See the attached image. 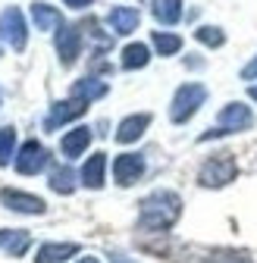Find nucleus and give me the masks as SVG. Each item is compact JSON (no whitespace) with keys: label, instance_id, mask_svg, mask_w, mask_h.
<instances>
[{"label":"nucleus","instance_id":"obj_1","mask_svg":"<svg viewBox=\"0 0 257 263\" xmlns=\"http://www.w3.org/2000/svg\"><path fill=\"white\" fill-rule=\"evenodd\" d=\"M138 207H141L138 222H141V229H148V232H167L182 213V201H179L176 191H154Z\"/></svg>","mask_w":257,"mask_h":263},{"label":"nucleus","instance_id":"obj_2","mask_svg":"<svg viewBox=\"0 0 257 263\" xmlns=\"http://www.w3.org/2000/svg\"><path fill=\"white\" fill-rule=\"evenodd\" d=\"M235 176H238V163H235V157H232V154H213V157L204 163V166H201L198 182H201L204 188H223V185L235 182Z\"/></svg>","mask_w":257,"mask_h":263},{"label":"nucleus","instance_id":"obj_3","mask_svg":"<svg viewBox=\"0 0 257 263\" xmlns=\"http://www.w3.org/2000/svg\"><path fill=\"white\" fill-rule=\"evenodd\" d=\"M251 122H254V113L245 104H226L219 110V116H216V125L210 132H204L201 141H210V138H219V135H232V132L248 128Z\"/></svg>","mask_w":257,"mask_h":263},{"label":"nucleus","instance_id":"obj_4","mask_svg":"<svg viewBox=\"0 0 257 263\" xmlns=\"http://www.w3.org/2000/svg\"><path fill=\"white\" fill-rule=\"evenodd\" d=\"M204 101H207V88L204 85H198V82L182 85L176 91V97H173V104H170V119L173 122H188Z\"/></svg>","mask_w":257,"mask_h":263},{"label":"nucleus","instance_id":"obj_5","mask_svg":"<svg viewBox=\"0 0 257 263\" xmlns=\"http://www.w3.org/2000/svg\"><path fill=\"white\" fill-rule=\"evenodd\" d=\"M0 41L10 44L13 50H25V41H28V28H25V19L16 7H7L0 13Z\"/></svg>","mask_w":257,"mask_h":263},{"label":"nucleus","instance_id":"obj_6","mask_svg":"<svg viewBox=\"0 0 257 263\" xmlns=\"http://www.w3.org/2000/svg\"><path fill=\"white\" fill-rule=\"evenodd\" d=\"M57 53L63 66H72L82 53V25H60L57 31Z\"/></svg>","mask_w":257,"mask_h":263},{"label":"nucleus","instance_id":"obj_7","mask_svg":"<svg viewBox=\"0 0 257 263\" xmlns=\"http://www.w3.org/2000/svg\"><path fill=\"white\" fill-rule=\"evenodd\" d=\"M47 166V151L38 144V141H25L16 154V173L22 176H35Z\"/></svg>","mask_w":257,"mask_h":263},{"label":"nucleus","instance_id":"obj_8","mask_svg":"<svg viewBox=\"0 0 257 263\" xmlns=\"http://www.w3.org/2000/svg\"><path fill=\"white\" fill-rule=\"evenodd\" d=\"M85 110H88V101H82V97H72V101H60V104H53V107H50V116L44 119V128H47V132H53V128H57V125H63V122L79 119Z\"/></svg>","mask_w":257,"mask_h":263},{"label":"nucleus","instance_id":"obj_9","mask_svg":"<svg viewBox=\"0 0 257 263\" xmlns=\"http://www.w3.org/2000/svg\"><path fill=\"white\" fill-rule=\"evenodd\" d=\"M144 173V160L138 154H119L113 160V179L119 185H135Z\"/></svg>","mask_w":257,"mask_h":263},{"label":"nucleus","instance_id":"obj_10","mask_svg":"<svg viewBox=\"0 0 257 263\" xmlns=\"http://www.w3.org/2000/svg\"><path fill=\"white\" fill-rule=\"evenodd\" d=\"M0 201H4L10 210H16V213H44V207H47L41 197L16 191V188H4V191H0Z\"/></svg>","mask_w":257,"mask_h":263},{"label":"nucleus","instance_id":"obj_11","mask_svg":"<svg viewBox=\"0 0 257 263\" xmlns=\"http://www.w3.org/2000/svg\"><path fill=\"white\" fill-rule=\"evenodd\" d=\"M151 125V113H135V116H125L116 128V141L119 144H132L144 135V128Z\"/></svg>","mask_w":257,"mask_h":263},{"label":"nucleus","instance_id":"obj_12","mask_svg":"<svg viewBox=\"0 0 257 263\" xmlns=\"http://www.w3.org/2000/svg\"><path fill=\"white\" fill-rule=\"evenodd\" d=\"M107 22H110V28L116 31V35H132V31L138 28V22H141V16L132 7H113Z\"/></svg>","mask_w":257,"mask_h":263},{"label":"nucleus","instance_id":"obj_13","mask_svg":"<svg viewBox=\"0 0 257 263\" xmlns=\"http://www.w3.org/2000/svg\"><path fill=\"white\" fill-rule=\"evenodd\" d=\"M88 144H91V128L79 125V128H72V132H66V135H63L60 151L66 154V157H82Z\"/></svg>","mask_w":257,"mask_h":263},{"label":"nucleus","instance_id":"obj_14","mask_svg":"<svg viewBox=\"0 0 257 263\" xmlns=\"http://www.w3.org/2000/svg\"><path fill=\"white\" fill-rule=\"evenodd\" d=\"M104 170H107V157L104 154H91L85 160V166H82V182L88 188H101L104 185Z\"/></svg>","mask_w":257,"mask_h":263},{"label":"nucleus","instance_id":"obj_15","mask_svg":"<svg viewBox=\"0 0 257 263\" xmlns=\"http://www.w3.org/2000/svg\"><path fill=\"white\" fill-rule=\"evenodd\" d=\"M79 254V245H41L35 254V263H63Z\"/></svg>","mask_w":257,"mask_h":263},{"label":"nucleus","instance_id":"obj_16","mask_svg":"<svg viewBox=\"0 0 257 263\" xmlns=\"http://www.w3.org/2000/svg\"><path fill=\"white\" fill-rule=\"evenodd\" d=\"M31 19H35V28H41V31H50V28L63 25L60 13L50 4H31Z\"/></svg>","mask_w":257,"mask_h":263},{"label":"nucleus","instance_id":"obj_17","mask_svg":"<svg viewBox=\"0 0 257 263\" xmlns=\"http://www.w3.org/2000/svg\"><path fill=\"white\" fill-rule=\"evenodd\" d=\"M28 241L31 238H28V232H22V229H4V232H0V248H7L13 257H22Z\"/></svg>","mask_w":257,"mask_h":263},{"label":"nucleus","instance_id":"obj_18","mask_svg":"<svg viewBox=\"0 0 257 263\" xmlns=\"http://www.w3.org/2000/svg\"><path fill=\"white\" fill-rule=\"evenodd\" d=\"M151 63V50H148V44H128L125 50H122V69H144V66Z\"/></svg>","mask_w":257,"mask_h":263},{"label":"nucleus","instance_id":"obj_19","mask_svg":"<svg viewBox=\"0 0 257 263\" xmlns=\"http://www.w3.org/2000/svg\"><path fill=\"white\" fill-rule=\"evenodd\" d=\"M154 16L163 25H176L182 19V0H154Z\"/></svg>","mask_w":257,"mask_h":263},{"label":"nucleus","instance_id":"obj_20","mask_svg":"<svg viewBox=\"0 0 257 263\" xmlns=\"http://www.w3.org/2000/svg\"><path fill=\"white\" fill-rule=\"evenodd\" d=\"M107 94V82H98V79H82L72 85V97H82V101H98V97Z\"/></svg>","mask_w":257,"mask_h":263},{"label":"nucleus","instance_id":"obj_21","mask_svg":"<svg viewBox=\"0 0 257 263\" xmlns=\"http://www.w3.org/2000/svg\"><path fill=\"white\" fill-rule=\"evenodd\" d=\"M50 188H53L57 194H72V191H76V173H72L69 166H57V170L50 173Z\"/></svg>","mask_w":257,"mask_h":263},{"label":"nucleus","instance_id":"obj_22","mask_svg":"<svg viewBox=\"0 0 257 263\" xmlns=\"http://www.w3.org/2000/svg\"><path fill=\"white\" fill-rule=\"evenodd\" d=\"M154 47L160 57H173L182 50V38L179 35H167V31H154Z\"/></svg>","mask_w":257,"mask_h":263},{"label":"nucleus","instance_id":"obj_23","mask_svg":"<svg viewBox=\"0 0 257 263\" xmlns=\"http://www.w3.org/2000/svg\"><path fill=\"white\" fill-rule=\"evenodd\" d=\"M16 151V128L7 125V128H0V166H7L10 157Z\"/></svg>","mask_w":257,"mask_h":263},{"label":"nucleus","instance_id":"obj_24","mask_svg":"<svg viewBox=\"0 0 257 263\" xmlns=\"http://www.w3.org/2000/svg\"><path fill=\"white\" fill-rule=\"evenodd\" d=\"M195 38H198L201 44H207V47H223V41H226L223 28H216V25H201V28L195 31Z\"/></svg>","mask_w":257,"mask_h":263},{"label":"nucleus","instance_id":"obj_25","mask_svg":"<svg viewBox=\"0 0 257 263\" xmlns=\"http://www.w3.org/2000/svg\"><path fill=\"white\" fill-rule=\"evenodd\" d=\"M213 263H251L248 254H238V251H219Z\"/></svg>","mask_w":257,"mask_h":263},{"label":"nucleus","instance_id":"obj_26","mask_svg":"<svg viewBox=\"0 0 257 263\" xmlns=\"http://www.w3.org/2000/svg\"><path fill=\"white\" fill-rule=\"evenodd\" d=\"M242 79H257V57L245 66V69H242Z\"/></svg>","mask_w":257,"mask_h":263},{"label":"nucleus","instance_id":"obj_27","mask_svg":"<svg viewBox=\"0 0 257 263\" xmlns=\"http://www.w3.org/2000/svg\"><path fill=\"white\" fill-rule=\"evenodd\" d=\"M66 7H72V10H82V7H88V4H94V0H63Z\"/></svg>","mask_w":257,"mask_h":263},{"label":"nucleus","instance_id":"obj_28","mask_svg":"<svg viewBox=\"0 0 257 263\" xmlns=\"http://www.w3.org/2000/svg\"><path fill=\"white\" fill-rule=\"evenodd\" d=\"M79 263H98V260H94V257H82Z\"/></svg>","mask_w":257,"mask_h":263},{"label":"nucleus","instance_id":"obj_29","mask_svg":"<svg viewBox=\"0 0 257 263\" xmlns=\"http://www.w3.org/2000/svg\"><path fill=\"white\" fill-rule=\"evenodd\" d=\"M251 97H254V101H257V85H254V88H251Z\"/></svg>","mask_w":257,"mask_h":263}]
</instances>
